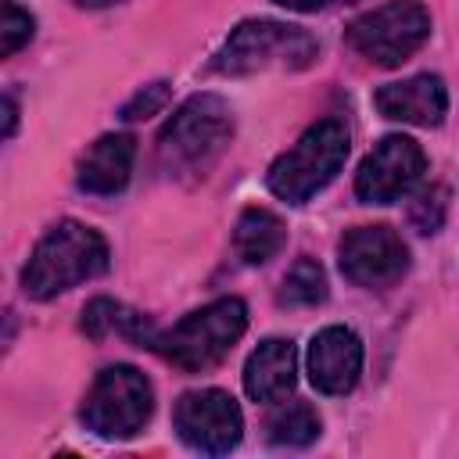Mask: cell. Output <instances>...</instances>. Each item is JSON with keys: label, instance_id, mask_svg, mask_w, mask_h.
Listing matches in <instances>:
<instances>
[{"label": "cell", "instance_id": "obj_23", "mask_svg": "<svg viewBox=\"0 0 459 459\" xmlns=\"http://www.w3.org/2000/svg\"><path fill=\"white\" fill-rule=\"evenodd\" d=\"M14 126H18V104H14V97L7 93V97H4V136H11Z\"/></svg>", "mask_w": 459, "mask_h": 459}, {"label": "cell", "instance_id": "obj_14", "mask_svg": "<svg viewBox=\"0 0 459 459\" xmlns=\"http://www.w3.org/2000/svg\"><path fill=\"white\" fill-rule=\"evenodd\" d=\"M298 380V351L287 337H265L244 362V391L251 402H283Z\"/></svg>", "mask_w": 459, "mask_h": 459}, {"label": "cell", "instance_id": "obj_4", "mask_svg": "<svg viewBox=\"0 0 459 459\" xmlns=\"http://www.w3.org/2000/svg\"><path fill=\"white\" fill-rule=\"evenodd\" d=\"M319 54V43L301 29L273 18L240 22L226 43L215 50L212 68L222 75H255V72H298L308 68Z\"/></svg>", "mask_w": 459, "mask_h": 459}, {"label": "cell", "instance_id": "obj_12", "mask_svg": "<svg viewBox=\"0 0 459 459\" xmlns=\"http://www.w3.org/2000/svg\"><path fill=\"white\" fill-rule=\"evenodd\" d=\"M373 104L384 118L391 122H405V126H441L448 115V86L441 75L420 72L398 82H384L373 93Z\"/></svg>", "mask_w": 459, "mask_h": 459}, {"label": "cell", "instance_id": "obj_1", "mask_svg": "<svg viewBox=\"0 0 459 459\" xmlns=\"http://www.w3.org/2000/svg\"><path fill=\"white\" fill-rule=\"evenodd\" d=\"M108 262H111L108 240L93 226H86L79 219H61L32 247V255L22 269V290L36 301H50V298L108 273Z\"/></svg>", "mask_w": 459, "mask_h": 459}, {"label": "cell", "instance_id": "obj_3", "mask_svg": "<svg viewBox=\"0 0 459 459\" xmlns=\"http://www.w3.org/2000/svg\"><path fill=\"white\" fill-rule=\"evenodd\" d=\"M348 151V126L341 118H319L269 165L265 186L287 204H305L341 172Z\"/></svg>", "mask_w": 459, "mask_h": 459}, {"label": "cell", "instance_id": "obj_22", "mask_svg": "<svg viewBox=\"0 0 459 459\" xmlns=\"http://www.w3.org/2000/svg\"><path fill=\"white\" fill-rule=\"evenodd\" d=\"M273 4H280V7H287V11H298V14H308V11L326 7L330 0H273Z\"/></svg>", "mask_w": 459, "mask_h": 459}, {"label": "cell", "instance_id": "obj_8", "mask_svg": "<svg viewBox=\"0 0 459 459\" xmlns=\"http://www.w3.org/2000/svg\"><path fill=\"white\" fill-rule=\"evenodd\" d=\"M337 265L348 283L384 290L409 273V244L391 226H355L337 244Z\"/></svg>", "mask_w": 459, "mask_h": 459}, {"label": "cell", "instance_id": "obj_5", "mask_svg": "<svg viewBox=\"0 0 459 459\" xmlns=\"http://www.w3.org/2000/svg\"><path fill=\"white\" fill-rule=\"evenodd\" d=\"M247 330V305L240 298H215L204 308L183 316L169 333L158 337V348L172 366L197 373L230 355V348Z\"/></svg>", "mask_w": 459, "mask_h": 459}, {"label": "cell", "instance_id": "obj_20", "mask_svg": "<svg viewBox=\"0 0 459 459\" xmlns=\"http://www.w3.org/2000/svg\"><path fill=\"white\" fill-rule=\"evenodd\" d=\"M445 197H448L445 186H427V190H420L416 201H412V208H409V222H412L420 233H437V226H441V219H445V208H448Z\"/></svg>", "mask_w": 459, "mask_h": 459}, {"label": "cell", "instance_id": "obj_18", "mask_svg": "<svg viewBox=\"0 0 459 459\" xmlns=\"http://www.w3.org/2000/svg\"><path fill=\"white\" fill-rule=\"evenodd\" d=\"M326 298V273L316 258H298L283 280H280V294L276 301L287 305V308H312Z\"/></svg>", "mask_w": 459, "mask_h": 459}, {"label": "cell", "instance_id": "obj_11", "mask_svg": "<svg viewBox=\"0 0 459 459\" xmlns=\"http://www.w3.org/2000/svg\"><path fill=\"white\" fill-rule=\"evenodd\" d=\"M305 369L316 391L348 394L362 377V341L351 326H323L305 355Z\"/></svg>", "mask_w": 459, "mask_h": 459}, {"label": "cell", "instance_id": "obj_17", "mask_svg": "<svg viewBox=\"0 0 459 459\" xmlns=\"http://www.w3.org/2000/svg\"><path fill=\"white\" fill-rule=\"evenodd\" d=\"M319 427H323L319 412L308 402H287L265 423L269 441L280 445V448H305V445H312L319 437Z\"/></svg>", "mask_w": 459, "mask_h": 459}, {"label": "cell", "instance_id": "obj_19", "mask_svg": "<svg viewBox=\"0 0 459 459\" xmlns=\"http://www.w3.org/2000/svg\"><path fill=\"white\" fill-rule=\"evenodd\" d=\"M32 29H36L32 14L7 0V4H4V14H0V57L18 54V50L32 39Z\"/></svg>", "mask_w": 459, "mask_h": 459}, {"label": "cell", "instance_id": "obj_2", "mask_svg": "<svg viewBox=\"0 0 459 459\" xmlns=\"http://www.w3.org/2000/svg\"><path fill=\"white\" fill-rule=\"evenodd\" d=\"M233 140V111L215 93L183 100L158 133V161L176 179H201Z\"/></svg>", "mask_w": 459, "mask_h": 459}, {"label": "cell", "instance_id": "obj_24", "mask_svg": "<svg viewBox=\"0 0 459 459\" xmlns=\"http://www.w3.org/2000/svg\"><path fill=\"white\" fill-rule=\"evenodd\" d=\"M72 4H79V7H111L118 0H72Z\"/></svg>", "mask_w": 459, "mask_h": 459}, {"label": "cell", "instance_id": "obj_21", "mask_svg": "<svg viewBox=\"0 0 459 459\" xmlns=\"http://www.w3.org/2000/svg\"><path fill=\"white\" fill-rule=\"evenodd\" d=\"M165 104H169V82H147L143 90H136V93L122 104V118H126V122H140V118L158 115Z\"/></svg>", "mask_w": 459, "mask_h": 459}, {"label": "cell", "instance_id": "obj_9", "mask_svg": "<svg viewBox=\"0 0 459 459\" xmlns=\"http://www.w3.org/2000/svg\"><path fill=\"white\" fill-rule=\"evenodd\" d=\"M172 423H176L179 441L204 455H226L230 448H237L244 434V416H240L237 398L219 387L179 394L172 409Z\"/></svg>", "mask_w": 459, "mask_h": 459}, {"label": "cell", "instance_id": "obj_16", "mask_svg": "<svg viewBox=\"0 0 459 459\" xmlns=\"http://www.w3.org/2000/svg\"><path fill=\"white\" fill-rule=\"evenodd\" d=\"M287 240V226L276 212L269 208H244L237 226H233V247H237V258L244 265H265Z\"/></svg>", "mask_w": 459, "mask_h": 459}, {"label": "cell", "instance_id": "obj_13", "mask_svg": "<svg viewBox=\"0 0 459 459\" xmlns=\"http://www.w3.org/2000/svg\"><path fill=\"white\" fill-rule=\"evenodd\" d=\"M133 158H136V140L129 133H104L100 140H93L79 165H75V183L86 194L97 197H111L118 190H126L129 176H133Z\"/></svg>", "mask_w": 459, "mask_h": 459}, {"label": "cell", "instance_id": "obj_10", "mask_svg": "<svg viewBox=\"0 0 459 459\" xmlns=\"http://www.w3.org/2000/svg\"><path fill=\"white\" fill-rule=\"evenodd\" d=\"M427 169V154L412 136L391 133L384 136L355 172V194L366 204H391L405 197Z\"/></svg>", "mask_w": 459, "mask_h": 459}, {"label": "cell", "instance_id": "obj_6", "mask_svg": "<svg viewBox=\"0 0 459 459\" xmlns=\"http://www.w3.org/2000/svg\"><path fill=\"white\" fill-rule=\"evenodd\" d=\"M151 412H154V387L136 366H126V362L104 366L79 409L82 427L111 441L136 437L147 427Z\"/></svg>", "mask_w": 459, "mask_h": 459}, {"label": "cell", "instance_id": "obj_15", "mask_svg": "<svg viewBox=\"0 0 459 459\" xmlns=\"http://www.w3.org/2000/svg\"><path fill=\"white\" fill-rule=\"evenodd\" d=\"M82 330L93 341H104V337L115 333V337H122L136 348H158V337H161L143 312H136L122 301H111V298H93L82 308Z\"/></svg>", "mask_w": 459, "mask_h": 459}, {"label": "cell", "instance_id": "obj_7", "mask_svg": "<svg viewBox=\"0 0 459 459\" xmlns=\"http://www.w3.org/2000/svg\"><path fill=\"white\" fill-rule=\"evenodd\" d=\"M344 39L362 61L398 68L430 39V11L420 0H387L359 14L344 29Z\"/></svg>", "mask_w": 459, "mask_h": 459}]
</instances>
